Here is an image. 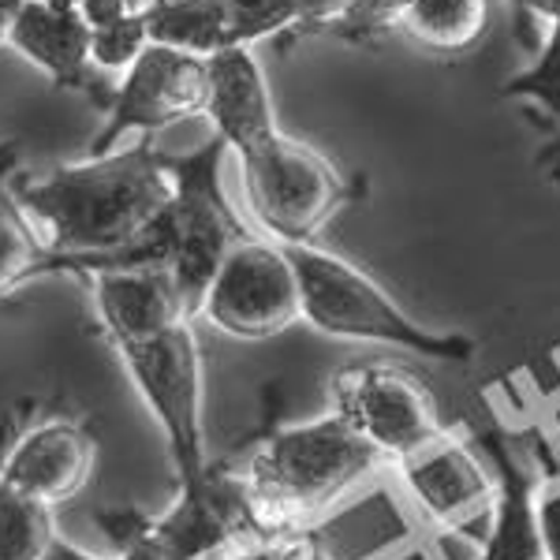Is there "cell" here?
Here are the masks:
<instances>
[{
    "mask_svg": "<svg viewBox=\"0 0 560 560\" xmlns=\"http://www.w3.org/2000/svg\"><path fill=\"white\" fill-rule=\"evenodd\" d=\"M173 191L168 153L153 147L150 135L128 150L57 165L49 176L12 187L45 247L65 258L68 273L86 277L128 255Z\"/></svg>",
    "mask_w": 560,
    "mask_h": 560,
    "instance_id": "obj_1",
    "label": "cell"
},
{
    "mask_svg": "<svg viewBox=\"0 0 560 560\" xmlns=\"http://www.w3.org/2000/svg\"><path fill=\"white\" fill-rule=\"evenodd\" d=\"M224 153H229V147L217 135L195 153H179V158L168 153V168H173L176 184L173 198L153 217L147 236L135 243L128 255L113 261V269H165L176 284L187 322L202 314L206 288L221 269L224 255L236 243L255 236V232L243 229L236 210L224 198Z\"/></svg>",
    "mask_w": 560,
    "mask_h": 560,
    "instance_id": "obj_2",
    "label": "cell"
},
{
    "mask_svg": "<svg viewBox=\"0 0 560 560\" xmlns=\"http://www.w3.org/2000/svg\"><path fill=\"white\" fill-rule=\"evenodd\" d=\"M382 467L385 456L329 411L266 433L240 471L269 535H292Z\"/></svg>",
    "mask_w": 560,
    "mask_h": 560,
    "instance_id": "obj_3",
    "label": "cell"
},
{
    "mask_svg": "<svg viewBox=\"0 0 560 560\" xmlns=\"http://www.w3.org/2000/svg\"><path fill=\"white\" fill-rule=\"evenodd\" d=\"M284 255L292 261L295 280H300L303 322H311L325 337L419 351V355L445 359V363L475 359V337H467V332H438L419 325L366 269L351 266L348 258L314 247V243L284 247Z\"/></svg>",
    "mask_w": 560,
    "mask_h": 560,
    "instance_id": "obj_4",
    "label": "cell"
},
{
    "mask_svg": "<svg viewBox=\"0 0 560 560\" xmlns=\"http://www.w3.org/2000/svg\"><path fill=\"white\" fill-rule=\"evenodd\" d=\"M247 210L280 247L314 243L332 213L351 198V184L325 153L288 139L284 131L261 150L240 158Z\"/></svg>",
    "mask_w": 560,
    "mask_h": 560,
    "instance_id": "obj_5",
    "label": "cell"
},
{
    "mask_svg": "<svg viewBox=\"0 0 560 560\" xmlns=\"http://www.w3.org/2000/svg\"><path fill=\"white\" fill-rule=\"evenodd\" d=\"M135 388L165 433L176 486L206 471V430H202V351L191 322L168 325L161 337L120 348Z\"/></svg>",
    "mask_w": 560,
    "mask_h": 560,
    "instance_id": "obj_6",
    "label": "cell"
},
{
    "mask_svg": "<svg viewBox=\"0 0 560 560\" xmlns=\"http://www.w3.org/2000/svg\"><path fill=\"white\" fill-rule=\"evenodd\" d=\"M332 415L385 464H400L445 433L438 396L396 363H351L332 377Z\"/></svg>",
    "mask_w": 560,
    "mask_h": 560,
    "instance_id": "obj_7",
    "label": "cell"
},
{
    "mask_svg": "<svg viewBox=\"0 0 560 560\" xmlns=\"http://www.w3.org/2000/svg\"><path fill=\"white\" fill-rule=\"evenodd\" d=\"M202 314L236 340H269L303 318L300 280L284 247L247 236L224 255L206 288Z\"/></svg>",
    "mask_w": 560,
    "mask_h": 560,
    "instance_id": "obj_8",
    "label": "cell"
},
{
    "mask_svg": "<svg viewBox=\"0 0 560 560\" xmlns=\"http://www.w3.org/2000/svg\"><path fill=\"white\" fill-rule=\"evenodd\" d=\"M210 97V65L195 52H179L168 45H147L142 57L124 71L113 102L105 108V128L94 135L86 158L113 153L124 131H165L179 120L206 113Z\"/></svg>",
    "mask_w": 560,
    "mask_h": 560,
    "instance_id": "obj_9",
    "label": "cell"
},
{
    "mask_svg": "<svg viewBox=\"0 0 560 560\" xmlns=\"http://www.w3.org/2000/svg\"><path fill=\"white\" fill-rule=\"evenodd\" d=\"M396 471L427 523L482 546L493 512V475L471 438L445 430L427 448L400 459Z\"/></svg>",
    "mask_w": 560,
    "mask_h": 560,
    "instance_id": "obj_10",
    "label": "cell"
},
{
    "mask_svg": "<svg viewBox=\"0 0 560 560\" xmlns=\"http://www.w3.org/2000/svg\"><path fill=\"white\" fill-rule=\"evenodd\" d=\"M471 441L493 475V512L482 546H478V560H541L535 516L538 471L530 456L497 419L475 430Z\"/></svg>",
    "mask_w": 560,
    "mask_h": 560,
    "instance_id": "obj_11",
    "label": "cell"
},
{
    "mask_svg": "<svg viewBox=\"0 0 560 560\" xmlns=\"http://www.w3.org/2000/svg\"><path fill=\"white\" fill-rule=\"evenodd\" d=\"M8 45L23 52L31 65H38L57 90H79L102 113L113 102L116 86L105 83L102 71L90 65V26L83 23L79 8L49 4V0H23Z\"/></svg>",
    "mask_w": 560,
    "mask_h": 560,
    "instance_id": "obj_12",
    "label": "cell"
},
{
    "mask_svg": "<svg viewBox=\"0 0 560 560\" xmlns=\"http://www.w3.org/2000/svg\"><path fill=\"white\" fill-rule=\"evenodd\" d=\"M94 471V438L71 419H38L8 445L0 459V482L42 504L75 497Z\"/></svg>",
    "mask_w": 560,
    "mask_h": 560,
    "instance_id": "obj_13",
    "label": "cell"
},
{
    "mask_svg": "<svg viewBox=\"0 0 560 560\" xmlns=\"http://www.w3.org/2000/svg\"><path fill=\"white\" fill-rule=\"evenodd\" d=\"M210 97H206V113L213 124V135L240 158L261 150L273 142L280 128L273 116V97L269 83L261 75V65L250 49H224L213 52L210 60Z\"/></svg>",
    "mask_w": 560,
    "mask_h": 560,
    "instance_id": "obj_14",
    "label": "cell"
},
{
    "mask_svg": "<svg viewBox=\"0 0 560 560\" xmlns=\"http://www.w3.org/2000/svg\"><path fill=\"white\" fill-rule=\"evenodd\" d=\"M94 280V306L113 348L153 340L184 318L176 284L165 269H102Z\"/></svg>",
    "mask_w": 560,
    "mask_h": 560,
    "instance_id": "obj_15",
    "label": "cell"
},
{
    "mask_svg": "<svg viewBox=\"0 0 560 560\" xmlns=\"http://www.w3.org/2000/svg\"><path fill=\"white\" fill-rule=\"evenodd\" d=\"M12 158L15 147H8V153L0 158V300L20 292L23 284H31L38 277L68 273L65 258H57L45 247L38 229L31 224V217L15 202L12 187L4 184V168L12 165Z\"/></svg>",
    "mask_w": 560,
    "mask_h": 560,
    "instance_id": "obj_16",
    "label": "cell"
},
{
    "mask_svg": "<svg viewBox=\"0 0 560 560\" xmlns=\"http://www.w3.org/2000/svg\"><path fill=\"white\" fill-rule=\"evenodd\" d=\"M408 4L411 0H292L295 26L288 38L322 34V38L366 45L382 38L385 31H396Z\"/></svg>",
    "mask_w": 560,
    "mask_h": 560,
    "instance_id": "obj_17",
    "label": "cell"
},
{
    "mask_svg": "<svg viewBox=\"0 0 560 560\" xmlns=\"http://www.w3.org/2000/svg\"><path fill=\"white\" fill-rule=\"evenodd\" d=\"M153 45L210 60L213 52L232 49L224 26V0H139Z\"/></svg>",
    "mask_w": 560,
    "mask_h": 560,
    "instance_id": "obj_18",
    "label": "cell"
},
{
    "mask_svg": "<svg viewBox=\"0 0 560 560\" xmlns=\"http://www.w3.org/2000/svg\"><path fill=\"white\" fill-rule=\"evenodd\" d=\"M490 26V0H411L400 26L415 45L433 52H467Z\"/></svg>",
    "mask_w": 560,
    "mask_h": 560,
    "instance_id": "obj_19",
    "label": "cell"
},
{
    "mask_svg": "<svg viewBox=\"0 0 560 560\" xmlns=\"http://www.w3.org/2000/svg\"><path fill=\"white\" fill-rule=\"evenodd\" d=\"M52 530V509L0 482V560H42Z\"/></svg>",
    "mask_w": 560,
    "mask_h": 560,
    "instance_id": "obj_20",
    "label": "cell"
},
{
    "mask_svg": "<svg viewBox=\"0 0 560 560\" xmlns=\"http://www.w3.org/2000/svg\"><path fill=\"white\" fill-rule=\"evenodd\" d=\"M501 97L541 108L546 124L557 128L560 135V23L549 26L546 42L538 45V57L530 60V68L501 86Z\"/></svg>",
    "mask_w": 560,
    "mask_h": 560,
    "instance_id": "obj_21",
    "label": "cell"
},
{
    "mask_svg": "<svg viewBox=\"0 0 560 560\" xmlns=\"http://www.w3.org/2000/svg\"><path fill=\"white\" fill-rule=\"evenodd\" d=\"M523 453L530 456L538 471V501H535V516H538V546H541V560H560V448L553 438L541 433V448L546 453H535L527 441H520Z\"/></svg>",
    "mask_w": 560,
    "mask_h": 560,
    "instance_id": "obj_22",
    "label": "cell"
},
{
    "mask_svg": "<svg viewBox=\"0 0 560 560\" xmlns=\"http://www.w3.org/2000/svg\"><path fill=\"white\" fill-rule=\"evenodd\" d=\"M150 45L147 20L135 8L131 15H124L120 23H108L102 31H90V65L97 71H128L135 60L142 57V49Z\"/></svg>",
    "mask_w": 560,
    "mask_h": 560,
    "instance_id": "obj_23",
    "label": "cell"
},
{
    "mask_svg": "<svg viewBox=\"0 0 560 560\" xmlns=\"http://www.w3.org/2000/svg\"><path fill=\"white\" fill-rule=\"evenodd\" d=\"M75 8L90 31H102V26L120 23L124 15H131L139 8V0H79Z\"/></svg>",
    "mask_w": 560,
    "mask_h": 560,
    "instance_id": "obj_24",
    "label": "cell"
},
{
    "mask_svg": "<svg viewBox=\"0 0 560 560\" xmlns=\"http://www.w3.org/2000/svg\"><path fill=\"white\" fill-rule=\"evenodd\" d=\"M520 12V34L527 38V26H535V20H546L549 26L560 23V0H512Z\"/></svg>",
    "mask_w": 560,
    "mask_h": 560,
    "instance_id": "obj_25",
    "label": "cell"
},
{
    "mask_svg": "<svg viewBox=\"0 0 560 560\" xmlns=\"http://www.w3.org/2000/svg\"><path fill=\"white\" fill-rule=\"evenodd\" d=\"M42 560H105V557H94V553H86L83 546H75V541H68V538H52L49 541V549L42 553Z\"/></svg>",
    "mask_w": 560,
    "mask_h": 560,
    "instance_id": "obj_26",
    "label": "cell"
},
{
    "mask_svg": "<svg viewBox=\"0 0 560 560\" xmlns=\"http://www.w3.org/2000/svg\"><path fill=\"white\" fill-rule=\"evenodd\" d=\"M23 0H0V42H8V34H12V23L15 15H20Z\"/></svg>",
    "mask_w": 560,
    "mask_h": 560,
    "instance_id": "obj_27",
    "label": "cell"
},
{
    "mask_svg": "<svg viewBox=\"0 0 560 560\" xmlns=\"http://www.w3.org/2000/svg\"><path fill=\"white\" fill-rule=\"evenodd\" d=\"M49 4H68V8H75L79 0H49Z\"/></svg>",
    "mask_w": 560,
    "mask_h": 560,
    "instance_id": "obj_28",
    "label": "cell"
},
{
    "mask_svg": "<svg viewBox=\"0 0 560 560\" xmlns=\"http://www.w3.org/2000/svg\"><path fill=\"white\" fill-rule=\"evenodd\" d=\"M411 560H422V557H411Z\"/></svg>",
    "mask_w": 560,
    "mask_h": 560,
    "instance_id": "obj_29",
    "label": "cell"
}]
</instances>
